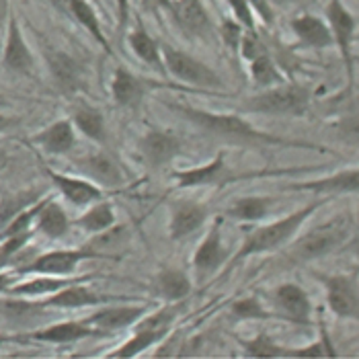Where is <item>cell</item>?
<instances>
[{
  "mask_svg": "<svg viewBox=\"0 0 359 359\" xmlns=\"http://www.w3.org/2000/svg\"><path fill=\"white\" fill-rule=\"evenodd\" d=\"M323 205V201H316L312 205H306L302 210L290 214L283 220H277L273 224H267L263 228H257L255 232H250V236L245 241L243 249L238 250V255L234 257L232 265L238 263L241 259H247L250 255H259V252H267V250L277 249L279 245H283L302 224L308 216H312L318 208Z\"/></svg>",
  "mask_w": 359,
  "mask_h": 359,
  "instance_id": "obj_1",
  "label": "cell"
},
{
  "mask_svg": "<svg viewBox=\"0 0 359 359\" xmlns=\"http://www.w3.org/2000/svg\"><path fill=\"white\" fill-rule=\"evenodd\" d=\"M175 111L183 113L187 119H191L199 128L214 132L218 136H234V138H249V140H263V142H273L281 144V140L267 136L259 130H255L245 119L228 113H210V111L194 109V107H172Z\"/></svg>",
  "mask_w": 359,
  "mask_h": 359,
  "instance_id": "obj_2",
  "label": "cell"
},
{
  "mask_svg": "<svg viewBox=\"0 0 359 359\" xmlns=\"http://www.w3.org/2000/svg\"><path fill=\"white\" fill-rule=\"evenodd\" d=\"M308 99H310L308 88L298 84H287L252 97L245 105V109L255 113H271V115H302L308 107Z\"/></svg>",
  "mask_w": 359,
  "mask_h": 359,
  "instance_id": "obj_3",
  "label": "cell"
},
{
  "mask_svg": "<svg viewBox=\"0 0 359 359\" xmlns=\"http://www.w3.org/2000/svg\"><path fill=\"white\" fill-rule=\"evenodd\" d=\"M161 55H163V64L166 70L183 83L197 84V86H218L220 84V76L194 55L179 52L170 46H163Z\"/></svg>",
  "mask_w": 359,
  "mask_h": 359,
  "instance_id": "obj_4",
  "label": "cell"
},
{
  "mask_svg": "<svg viewBox=\"0 0 359 359\" xmlns=\"http://www.w3.org/2000/svg\"><path fill=\"white\" fill-rule=\"evenodd\" d=\"M101 257L93 249H64L46 252L37 257L27 267L19 269L21 273H46V276H70L83 261Z\"/></svg>",
  "mask_w": 359,
  "mask_h": 359,
  "instance_id": "obj_5",
  "label": "cell"
},
{
  "mask_svg": "<svg viewBox=\"0 0 359 359\" xmlns=\"http://www.w3.org/2000/svg\"><path fill=\"white\" fill-rule=\"evenodd\" d=\"M327 19L332 33V43L339 46V52L343 55V62L349 72V81L353 79V55H351V43L355 37V19L345 8L341 0H331L327 6Z\"/></svg>",
  "mask_w": 359,
  "mask_h": 359,
  "instance_id": "obj_6",
  "label": "cell"
},
{
  "mask_svg": "<svg viewBox=\"0 0 359 359\" xmlns=\"http://www.w3.org/2000/svg\"><path fill=\"white\" fill-rule=\"evenodd\" d=\"M345 238V228L339 222L327 224L314 232H310L308 236H304L296 249H294V259L296 261H308V259H316L325 252L332 250L337 245H341V241Z\"/></svg>",
  "mask_w": 359,
  "mask_h": 359,
  "instance_id": "obj_7",
  "label": "cell"
},
{
  "mask_svg": "<svg viewBox=\"0 0 359 359\" xmlns=\"http://www.w3.org/2000/svg\"><path fill=\"white\" fill-rule=\"evenodd\" d=\"M2 64L19 74H29L33 70V54L29 50L27 41L23 37V31L19 27L17 19H8L6 27V43H4V54H2Z\"/></svg>",
  "mask_w": 359,
  "mask_h": 359,
  "instance_id": "obj_8",
  "label": "cell"
},
{
  "mask_svg": "<svg viewBox=\"0 0 359 359\" xmlns=\"http://www.w3.org/2000/svg\"><path fill=\"white\" fill-rule=\"evenodd\" d=\"M170 11L189 37H205L210 33V15L201 0H172Z\"/></svg>",
  "mask_w": 359,
  "mask_h": 359,
  "instance_id": "obj_9",
  "label": "cell"
},
{
  "mask_svg": "<svg viewBox=\"0 0 359 359\" xmlns=\"http://www.w3.org/2000/svg\"><path fill=\"white\" fill-rule=\"evenodd\" d=\"M95 332H97L95 327H90L86 320H81V323H55L50 327L27 332L23 337L31 341H39V343L66 345V343H74V341H83L86 337H93Z\"/></svg>",
  "mask_w": 359,
  "mask_h": 359,
  "instance_id": "obj_10",
  "label": "cell"
},
{
  "mask_svg": "<svg viewBox=\"0 0 359 359\" xmlns=\"http://www.w3.org/2000/svg\"><path fill=\"white\" fill-rule=\"evenodd\" d=\"M144 314H146L144 306H109L88 316L86 323L97 331H121L126 327H132Z\"/></svg>",
  "mask_w": 359,
  "mask_h": 359,
  "instance_id": "obj_11",
  "label": "cell"
},
{
  "mask_svg": "<svg viewBox=\"0 0 359 359\" xmlns=\"http://www.w3.org/2000/svg\"><path fill=\"white\" fill-rule=\"evenodd\" d=\"M329 306L334 314L343 318H359V294L347 277L327 279Z\"/></svg>",
  "mask_w": 359,
  "mask_h": 359,
  "instance_id": "obj_12",
  "label": "cell"
},
{
  "mask_svg": "<svg viewBox=\"0 0 359 359\" xmlns=\"http://www.w3.org/2000/svg\"><path fill=\"white\" fill-rule=\"evenodd\" d=\"M31 142L48 154H66L68 150H72L76 142L74 126L68 119H60L52 126H48L46 130H41L39 134H35Z\"/></svg>",
  "mask_w": 359,
  "mask_h": 359,
  "instance_id": "obj_13",
  "label": "cell"
},
{
  "mask_svg": "<svg viewBox=\"0 0 359 359\" xmlns=\"http://www.w3.org/2000/svg\"><path fill=\"white\" fill-rule=\"evenodd\" d=\"M46 172L52 179V183L60 189V194L64 195V199H68L74 205H86V203L99 201L103 197L101 189L97 185L88 183V181L76 179V177H68V175H62V172H54L50 168Z\"/></svg>",
  "mask_w": 359,
  "mask_h": 359,
  "instance_id": "obj_14",
  "label": "cell"
},
{
  "mask_svg": "<svg viewBox=\"0 0 359 359\" xmlns=\"http://www.w3.org/2000/svg\"><path fill=\"white\" fill-rule=\"evenodd\" d=\"M101 302H103V298L99 294H95L93 290H88L86 285H83L81 279H79V281H74V283L57 290L55 294L48 296L39 304H41V308H64V310H68V308L97 306L101 304Z\"/></svg>",
  "mask_w": 359,
  "mask_h": 359,
  "instance_id": "obj_15",
  "label": "cell"
},
{
  "mask_svg": "<svg viewBox=\"0 0 359 359\" xmlns=\"http://www.w3.org/2000/svg\"><path fill=\"white\" fill-rule=\"evenodd\" d=\"M140 150L148 165L163 166L179 152V140L166 132H148L140 142Z\"/></svg>",
  "mask_w": 359,
  "mask_h": 359,
  "instance_id": "obj_16",
  "label": "cell"
},
{
  "mask_svg": "<svg viewBox=\"0 0 359 359\" xmlns=\"http://www.w3.org/2000/svg\"><path fill=\"white\" fill-rule=\"evenodd\" d=\"M79 281V279H76ZM74 283V279H68V276H46V273H35L27 281L15 283L8 287L6 294L11 296H21V298H39V296H52L57 290Z\"/></svg>",
  "mask_w": 359,
  "mask_h": 359,
  "instance_id": "obj_17",
  "label": "cell"
},
{
  "mask_svg": "<svg viewBox=\"0 0 359 359\" xmlns=\"http://www.w3.org/2000/svg\"><path fill=\"white\" fill-rule=\"evenodd\" d=\"M292 29L298 35L300 43L308 48H329L332 43L331 27L314 17V15H300L292 21Z\"/></svg>",
  "mask_w": 359,
  "mask_h": 359,
  "instance_id": "obj_18",
  "label": "cell"
},
{
  "mask_svg": "<svg viewBox=\"0 0 359 359\" xmlns=\"http://www.w3.org/2000/svg\"><path fill=\"white\" fill-rule=\"evenodd\" d=\"M54 2L64 11V13H68L81 27L86 29V31L97 39V43H101L105 50H109V41H107V37L103 35V29H101V23H99V17H97V13L93 11V6H90L86 0H54Z\"/></svg>",
  "mask_w": 359,
  "mask_h": 359,
  "instance_id": "obj_19",
  "label": "cell"
},
{
  "mask_svg": "<svg viewBox=\"0 0 359 359\" xmlns=\"http://www.w3.org/2000/svg\"><path fill=\"white\" fill-rule=\"evenodd\" d=\"M276 300L281 312L290 320H296V323L310 320V300L302 287H298L294 283H285V285L277 287Z\"/></svg>",
  "mask_w": 359,
  "mask_h": 359,
  "instance_id": "obj_20",
  "label": "cell"
},
{
  "mask_svg": "<svg viewBox=\"0 0 359 359\" xmlns=\"http://www.w3.org/2000/svg\"><path fill=\"white\" fill-rule=\"evenodd\" d=\"M208 218V212L203 205L194 203V201H185L179 203L172 210V218H170V236L172 238H185L191 232H195Z\"/></svg>",
  "mask_w": 359,
  "mask_h": 359,
  "instance_id": "obj_21",
  "label": "cell"
},
{
  "mask_svg": "<svg viewBox=\"0 0 359 359\" xmlns=\"http://www.w3.org/2000/svg\"><path fill=\"white\" fill-rule=\"evenodd\" d=\"M222 261H224V247H222L220 228H218V224H214L195 252L194 265L201 276H205V273L216 271L222 265Z\"/></svg>",
  "mask_w": 359,
  "mask_h": 359,
  "instance_id": "obj_22",
  "label": "cell"
},
{
  "mask_svg": "<svg viewBox=\"0 0 359 359\" xmlns=\"http://www.w3.org/2000/svg\"><path fill=\"white\" fill-rule=\"evenodd\" d=\"M35 228H37V232H41L48 238H62L70 228V220H68L64 208L50 197L46 201V205L41 208V212L37 214Z\"/></svg>",
  "mask_w": 359,
  "mask_h": 359,
  "instance_id": "obj_23",
  "label": "cell"
},
{
  "mask_svg": "<svg viewBox=\"0 0 359 359\" xmlns=\"http://www.w3.org/2000/svg\"><path fill=\"white\" fill-rule=\"evenodd\" d=\"M111 90H113V99L123 107L136 105L142 99V95H144V88H142L138 79L126 68L115 70L113 81H111Z\"/></svg>",
  "mask_w": 359,
  "mask_h": 359,
  "instance_id": "obj_24",
  "label": "cell"
},
{
  "mask_svg": "<svg viewBox=\"0 0 359 359\" xmlns=\"http://www.w3.org/2000/svg\"><path fill=\"white\" fill-rule=\"evenodd\" d=\"M222 170H224V156L218 154L212 163L194 168V170H175L172 179H177L179 187H199V185L216 183L220 179Z\"/></svg>",
  "mask_w": 359,
  "mask_h": 359,
  "instance_id": "obj_25",
  "label": "cell"
},
{
  "mask_svg": "<svg viewBox=\"0 0 359 359\" xmlns=\"http://www.w3.org/2000/svg\"><path fill=\"white\" fill-rule=\"evenodd\" d=\"M290 189H298V191H318V194H327V191H359V170H347V172H339L320 181H310L302 185H294Z\"/></svg>",
  "mask_w": 359,
  "mask_h": 359,
  "instance_id": "obj_26",
  "label": "cell"
},
{
  "mask_svg": "<svg viewBox=\"0 0 359 359\" xmlns=\"http://www.w3.org/2000/svg\"><path fill=\"white\" fill-rule=\"evenodd\" d=\"M166 332H168V327H146V325H142L140 331H136V334L128 343H123L117 351L111 353V358H136L138 353L148 349L150 345L165 339Z\"/></svg>",
  "mask_w": 359,
  "mask_h": 359,
  "instance_id": "obj_27",
  "label": "cell"
},
{
  "mask_svg": "<svg viewBox=\"0 0 359 359\" xmlns=\"http://www.w3.org/2000/svg\"><path fill=\"white\" fill-rule=\"evenodd\" d=\"M130 48H132V52L138 55L142 62L150 64L154 70H165L163 68L161 48L156 46V41L144 29H136V31L130 33Z\"/></svg>",
  "mask_w": 359,
  "mask_h": 359,
  "instance_id": "obj_28",
  "label": "cell"
},
{
  "mask_svg": "<svg viewBox=\"0 0 359 359\" xmlns=\"http://www.w3.org/2000/svg\"><path fill=\"white\" fill-rule=\"evenodd\" d=\"M156 292L166 300H181L191 292V283L183 271L177 269H166L156 277Z\"/></svg>",
  "mask_w": 359,
  "mask_h": 359,
  "instance_id": "obj_29",
  "label": "cell"
},
{
  "mask_svg": "<svg viewBox=\"0 0 359 359\" xmlns=\"http://www.w3.org/2000/svg\"><path fill=\"white\" fill-rule=\"evenodd\" d=\"M74 126L83 132L86 138L103 142L105 140V123H103V115L93 107H79L72 115Z\"/></svg>",
  "mask_w": 359,
  "mask_h": 359,
  "instance_id": "obj_30",
  "label": "cell"
},
{
  "mask_svg": "<svg viewBox=\"0 0 359 359\" xmlns=\"http://www.w3.org/2000/svg\"><path fill=\"white\" fill-rule=\"evenodd\" d=\"M113 222H115L113 208H111L109 203H103V201H101V203H97L95 208H90L84 216H81V218L76 220V226L86 230V232L97 234V232H103V230L111 228Z\"/></svg>",
  "mask_w": 359,
  "mask_h": 359,
  "instance_id": "obj_31",
  "label": "cell"
},
{
  "mask_svg": "<svg viewBox=\"0 0 359 359\" xmlns=\"http://www.w3.org/2000/svg\"><path fill=\"white\" fill-rule=\"evenodd\" d=\"M269 210V203L265 197H243L238 199L236 203L230 205L228 214L234 218V220H245V222H255L261 220Z\"/></svg>",
  "mask_w": 359,
  "mask_h": 359,
  "instance_id": "obj_32",
  "label": "cell"
},
{
  "mask_svg": "<svg viewBox=\"0 0 359 359\" xmlns=\"http://www.w3.org/2000/svg\"><path fill=\"white\" fill-rule=\"evenodd\" d=\"M48 60H50V68H52V72H54L55 81L62 84L64 88H72V86H76L79 83V66L74 64V60H70L68 55L60 54V52H55V54L48 55Z\"/></svg>",
  "mask_w": 359,
  "mask_h": 359,
  "instance_id": "obj_33",
  "label": "cell"
},
{
  "mask_svg": "<svg viewBox=\"0 0 359 359\" xmlns=\"http://www.w3.org/2000/svg\"><path fill=\"white\" fill-rule=\"evenodd\" d=\"M250 74L257 84H276L281 83V76L277 72L276 64L267 54L259 55L250 62Z\"/></svg>",
  "mask_w": 359,
  "mask_h": 359,
  "instance_id": "obj_34",
  "label": "cell"
},
{
  "mask_svg": "<svg viewBox=\"0 0 359 359\" xmlns=\"http://www.w3.org/2000/svg\"><path fill=\"white\" fill-rule=\"evenodd\" d=\"M243 345H245L250 358H279V355H283V349L265 334H261L252 341H247Z\"/></svg>",
  "mask_w": 359,
  "mask_h": 359,
  "instance_id": "obj_35",
  "label": "cell"
},
{
  "mask_svg": "<svg viewBox=\"0 0 359 359\" xmlns=\"http://www.w3.org/2000/svg\"><path fill=\"white\" fill-rule=\"evenodd\" d=\"M84 170H88L93 177L101 179V181H109V183H115L119 179V172L117 168L113 166L111 161L103 158V156H95V158H88L84 161Z\"/></svg>",
  "mask_w": 359,
  "mask_h": 359,
  "instance_id": "obj_36",
  "label": "cell"
},
{
  "mask_svg": "<svg viewBox=\"0 0 359 359\" xmlns=\"http://www.w3.org/2000/svg\"><path fill=\"white\" fill-rule=\"evenodd\" d=\"M236 17V21L249 31H255V13L250 8L249 0H226Z\"/></svg>",
  "mask_w": 359,
  "mask_h": 359,
  "instance_id": "obj_37",
  "label": "cell"
},
{
  "mask_svg": "<svg viewBox=\"0 0 359 359\" xmlns=\"http://www.w3.org/2000/svg\"><path fill=\"white\" fill-rule=\"evenodd\" d=\"M238 50L243 52V55H245L249 62H252L255 57H259V55L265 54V48H263V43L259 41V37L255 35V31H249L247 35L243 33V39H241Z\"/></svg>",
  "mask_w": 359,
  "mask_h": 359,
  "instance_id": "obj_38",
  "label": "cell"
},
{
  "mask_svg": "<svg viewBox=\"0 0 359 359\" xmlns=\"http://www.w3.org/2000/svg\"><path fill=\"white\" fill-rule=\"evenodd\" d=\"M234 314L241 318H265L267 312L261 308V304L255 298H247L238 304H234Z\"/></svg>",
  "mask_w": 359,
  "mask_h": 359,
  "instance_id": "obj_39",
  "label": "cell"
},
{
  "mask_svg": "<svg viewBox=\"0 0 359 359\" xmlns=\"http://www.w3.org/2000/svg\"><path fill=\"white\" fill-rule=\"evenodd\" d=\"M329 347H327V343H314V345H310L306 349L283 351V355H290V358H323V355H331V358H334V351L329 349Z\"/></svg>",
  "mask_w": 359,
  "mask_h": 359,
  "instance_id": "obj_40",
  "label": "cell"
},
{
  "mask_svg": "<svg viewBox=\"0 0 359 359\" xmlns=\"http://www.w3.org/2000/svg\"><path fill=\"white\" fill-rule=\"evenodd\" d=\"M222 37L232 50H238L241 39H243V25L238 21H226L222 25Z\"/></svg>",
  "mask_w": 359,
  "mask_h": 359,
  "instance_id": "obj_41",
  "label": "cell"
},
{
  "mask_svg": "<svg viewBox=\"0 0 359 359\" xmlns=\"http://www.w3.org/2000/svg\"><path fill=\"white\" fill-rule=\"evenodd\" d=\"M249 4L250 8H252V13H257L267 25L273 23V6H271L269 0H249Z\"/></svg>",
  "mask_w": 359,
  "mask_h": 359,
  "instance_id": "obj_42",
  "label": "cell"
},
{
  "mask_svg": "<svg viewBox=\"0 0 359 359\" xmlns=\"http://www.w3.org/2000/svg\"><path fill=\"white\" fill-rule=\"evenodd\" d=\"M115 6H117V23L119 29H123L130 19V0H115Z\"/></svg>",
  "mask_w": 359,
  "mask_h": 359,
  "instance_id": "obj_43",
  "label": "cell"
},
{
  "mask_svg": "<svg viewBox=\"0 0 359 359\" xmlns=\"http://www.w3.org/2000/svg\"><path fill=\"white\" fill-rule=\"evenodd\" d=\"M8 21V0H0V27Z\"/></svg>",
  "mask_w": 359,
  "mask_h": 359,
  "instance_id": "obj_44",
  "label": "cell"
},
{
  "mask_svg": "<svg viewBox=\"0 0 359 359\" xmlns=\"http://www.w3.org/2000/svg\"><path fill=\"white\" fill-rule=\"evenodd\" d=\"M11 285H13V279H11V276L0 273V294L8 292V287H11Z\"/></svg>",
  "mask_w": 359,
  "mask_h": 359,
  "instance_id": "obj_45",
  "label": "cell"
},
{
  "mask_svg": "<svg viewBox=\"0 0 359 359\" xmlns=\"http://www.w3.org/2000/svg\"><path fill=\"white\" fill-rule=\"evenodd\" d=\"M146 4L150 6V8H170V2L168 0H146Z\"/></svg>",
  "mask_w": 359,
  "mask_h": 359,
  "instance_id": "obj_46",
  "label": "cell"
},
{
  "mask_svg": "<svg viewBox=\"0 0 359 359\" xmlns=\"http://www.w3.org/2000/svg\"><path fill=\"white\" fill-rule=\"evenodd\" d=\"M15 341H25V337H21V334H15V337H11V334H0V347L6 345V343H15Z\"/></svg>",
  "mask_w": 359,
  "mask_h": 359,
  "instance_id": "obj_47",
  "label": "cell"
},
{
  "mask_svg": "<svg viewBox=\"0 0 359 359\" xmlns=\"http://www.w3.org/2000/svg\"><path fill=\"white\" fill-rule=\"evenodd\" d=\"M11 123H13V119H11V117H6V115H0V130L8 128Z\"/></svg>",
  "mask_w": 359,
  "mask_h": 359,
  "instance_id": "obj_48",
  "label": "cell"
},
{
  "mask_svg": "<svg viewBox=\"0 0 359 359\" xmlns=\"http://www.w3.org/2000/svg\"><path fill=\"white\" fill-rule=\"evenodd\" d=\"M271 4H287V2H292V0H269Z\"/></svg>",
  "mask_w": 359,
  "mask_h": 359,
  "instance_id": "obj_49",
  "label": "cell"
},
{
  "mask_svg": "<svg viewBox=\"0 0 359 359\" xmlns=\"http://www.w3.org/2000/svg\"><path fill=\"white\" fill-rule=\"evenodd\" d=\"M351 132H353V134H359V121H358V123H353V126H351Z\"/></svg>",
  "mask_w": 359,
  "mask_h": 359,
  "instance_id": "obj_50",
  "label": "cell"
},
{
  "mask_svg": "<svg viewBox=\"0 0 359 359\" xmlns=\"http://www.w3.org/2000/svg\"><path fill=\"white\" fill-rule=\"evenodd\" d=\"M4 161H6V156H4V154H2V152H0V165H2V163H4Z\"/></svg>",
  "mask_w": 359,
  "mask_h": 359,
  "instance_id": "obj_51",
  "label": "cell"
},
{
  "mask_svg": "<svg viewBox=\"0 0 359 359\" xmlns=\"http://www.w3.org/2000/svg\"><path fill=\"white\" fill-rule=\"evenodd\" d=\"M358 62H359V57H358Z\"/></svg>",
  "mask_w": 359,
  "mask_h": 359,
  "instance_id": "obj_52",
  "label": "cell"
}]
</instances>
